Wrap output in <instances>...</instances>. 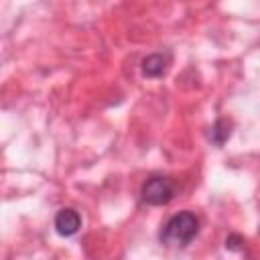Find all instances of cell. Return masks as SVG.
<instances>
[{"label":"cell","instance_id":"obj_1","mask_svg":"<svg viewBox=\"0 0 260 260\" xmlns=\"http://www.w3.org/2000/svg\"><path fill=\"white\" fill-rule=\"evenodd\" d=\"M199 232V219L191 211H181L173 215L160 230V242L167 246H187Z\"/></svg>","mask_w":260,"mask_h":260},{"label":"cell","instance_id":"obj_2","mask_svg":"<svg viewBox=\"0 0 260 260\" xmlns=\"http://www.w3.org/2000/svg\"><path fill=\"white\" fill-rule=\"evenodd\" d=\"M175 193H177V185L171 177L152 175L142 185L140 197H142V203L146 205H165L175 197Z\"/></svg>","mask_w":260,"mask_h":260},{"label":"cell","instance_id":"obj_3","mask_svg":"<svg viewBox=\"0 0 260 260\" xmlns=\"http://www.w3.org/2000/svg\"><path fill=\"white\" fill-rule=\"evenodd\" d=\"M79 228H81V217L75 209L65 207L55 215V230L61 236H73Z\"/></svg>","mask_w":260,"mask_h":260},{"label":"cell","instance_id":"obj_4","mask_svg":"<svg viewBox=\"0 0 260 260\" xmlns=\"http://www.w3.org/2000/svg\"><path fill=\"white\" fill-rule=\"evenodd\" d=\"M169 61H171V55H169V53H154V55H148V57L142 61V73L148 75V77H160V75L167 71Z\"/></svg>","mask_w":260,"mask_h":260},{"label":"cell","instance_id":"obj_5","mask_svg":"<svg viewBox=\"0 0 260 260\" xmlns=\"http://www.w3.org/2000/svg\"><path fill=\"white\" fill-rule=\"evenodd\" d=\"M230 136V124L225 120H217L213 126H211V132H209V138L215 142V144H223Z\"/></svg>","mask_w":260,"mask_h":260}]
</instances>
